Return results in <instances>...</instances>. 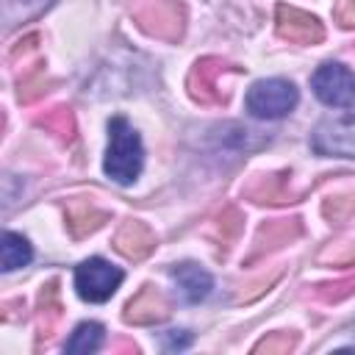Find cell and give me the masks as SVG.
<instances>
[{
	"label": "cell",
	"instance_id": "1",
	"mask_svg": "<svg viewBox=\"0 0 355 355\" xmlns=\"http://www.w3.org/2000/svg\"><path fill=\"white\" fill-rule=\"evenodd\" d=\"M141 166H144L141 136L125 116H114L108 122V150H105V164H103L105 175L114 183L128 186L141 175Z\"/></svg>",
	"mask_w": 355,
	"mask_h": 355
},
{
	"label": "cell",
	"instance_id": "2",
	"mask_svg": "<svg viewBox=\"0 0 355 355\" xmlns=\"http://www.w3.org/2000/svg\"><path fill=\"white\" fill-rule=\"evenodd\" d=\"M297 103H300V92L286 78L258 80L247 89V97H244V105L255 119H280L291 114Z\"/></svg>",
	"mask_w": 355,
	"mask_h": 355
},
{
	"label": "cell",
	"instance_id": "3",
	"mask_svg": "<svg viewBox=\"0 0 355 355\" xmlns=\"http://www.w3.org/2000/svg\"><path fill=\"white\" fill-rule=\"evenodd\" d=\"M311 147L319 155L355 158V108L324 116L311 133Z\"/></svg>",
	"mask_w": 355,
	"mask_h": 355
},
{
	"label": "cell",
	"instance_id": "4",
	"mask_svg": "<svg viewBox=\"0 0 355 355\" xmlns=\"http://www.w3.org/2000/svg\"><path fill=\"white\" fill-rule=\"evenodd\" d=\"M125 272L105 258H89L75 266V291L86 302H105L122 286Z\"/></svg>",
	"mask_w": 355,
	"mask_h": 355
},
{
	"label": "cell",
	"instance_id": "5",
	"mask_svg": "<svg viewBox=\"0 0 355 355\" xmlns=\"http://www.w3.org/2000/svg\"><path fill=\"white\" fill-rule=\"evenodd\" d=\"M311 89H313L316 100L330 108H349L355 103V75L349 67H344L338 61L322 64L311 75Z\"/></svg>",
	"mask_w": 355,
	"mask_h": 355
},
{
	"label": "cell",
	"instance_id": "6",
	"mask_svg": "<svg viewBox=\"0 0 355 355\" xmlns=\"http://www.w3.org/2000/svg\"><path fill=\"white\" fill-rule=\"evenodd\" d=\"M169 275H172V280H175V286H178L183 302H189V305L202 302V300L211 294V288H214V277H211L200 263H191V261L175 263V266L169 269Z\"/></svg>",
	"mask_w": 355,
	"mask_h": 355
},
{
	"label": "cell",
	"instance_id": "7",
	"mask_svg": "<svg viewBox=\"0 0 355 355\" xmlns=\"http://www.w3.org/2000/svg\"><path fill=\"white\" fill-rule=\"evenodd\" d=\"M277 31L283 39L288 42H302V44H311V42H319L324 36L322 25L316 17L311 14H302L291 6H280L277 8Z\"/></svg>",
	"mask_w": 355,
	"mask_h": 355
},
{
	"label": "cell",
	"instance_id": "8",
	"mask_svg": "<svg viewBox=\"0 0 355 355\" xmlns=\"http://www.w3.org/2000/svg\"><path fill=\"white\" fill-rule=\"evenodd\" d=\"M164 316H166V302H164V297H161L155 288H150V286H144V288L128 302V313H125V319H128V322H136V324L161 322Z\"/></svg>",
	"mask_w": 355,
	"mask_h": 355
},
{
	"label": "cell",
	"instance_id": "9",
	"mask_svg": "<svg viewBox=\"0 0 355 355\" xmlns=\"http://www.w3.org/2000/svg\"><path fill=\"white\" fill-rule=\"evenodd\" d=\"M222 61H216V58H205V61H200L197 67H194V72H191V94L194 97H200V100H222V94H216V89H219V83H216V78L222 75Z\"/></svg>",
	"mask_w": 355,
	"mask_h": 355
},
{
	"label": "cell",
	"instance_id": "10",
	"mask_svg": "<svg viewBox=\"0 0 355 355\" xmlns=\"http://www.w3.org/2000/svg\"><path fill=\"white\" fill-rule=\"evenodd\" d=\"M0 258H3V272H14L19 266H28L33 258L31 241L14 230L3 233V244H0Z\"/></svg>",
	"mask_w": 355,
	"mask_h": 355
},
{
	"label": "cell",
	"instance_id": "11",
	"mask_svg": "<svg viewBox=\"0 0 355 355\" xmlns=\"http://www.w3.org/2000/svg\"><path fill=\"white\" fill-rule=\"evenodd\" d=\"M50 6H53V0H3V28L11 31V28L39 17Z\"/></svg>",
	"mask_w": 355,
	"mask_h": 355
},
{
	"label": "cell",
	"instance_id": "12",
	"mask_svg": "<svg viewBox=\"0 0 355 355\" xmlns=\"http://www.w3.org/2000/svg\"><path fill=\"white\" fill-rule=\"evenodd\" d=\"M103 336H105V330L100 322H80L72 330V336L67 338L64 352H94V349H100Z\"/></svg>",
	"mask_w": 355,
	"mask_h": 355
},
{
	"label": "cell",
	"instance_id": "13",
	"mask_svg": "<svg viewBox=\"0 0 355 355\" xmlns=\"http://www.w3.org/2000/svg\"><path fill=\"white\" fill-rule=\"evenodd\" d=\"M116 247H119L122 255H128V258H139V255H144V252L153 247V236L147 233L144 225H139V222H128V225L122 227L119 239H116Z\"/></svg>",
	"mask_w": 355,
	"mask_h": 355
},
{
	"label": "cell",
	"instance_id": "14",
	"mask_svg": "<svg viewBox=\"0 0 355 355\" xmlns=\"http://www.w3.org/2000/svg\"><path fill=\"white\" fill-rule=\"evenodd\" d=\"M336 19H338V25L352 28V25H355V0H338V6H336Z\"/></svg>",
	"mask_w": 355,
	"mask_h": 355
},
{
	"label": "cell",
	"instance_id": "15",
	"mask_svg": "<svg viewBox=\"0 0 355 355\" xmlns=\"http://www.w3.org/2000/svg\"><path fill=\"white\" fill-rule=\"evenodd\" d=\"M189 341H191V336H189L186 330H169L166 338H164V347H166V349H186Z\"/></svg>",
	"mask_w": 355,
	"mask_h": 355
}]
</instances>
